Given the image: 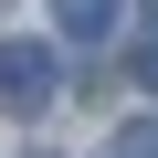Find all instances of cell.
Masks as SVG:
<instances>
[{
    "label": "cell",
    "instance_id": "cell-1",
    "mask_svg": "<svg viewBox=\"0 0 158 158\" xmlns=\"http://www.w3.org/2000/svg\"><path fill=\"white\" fill-rule=\"evenodd\" d=\"M53 95H63V53L32 42V32H11L0 42V116H42Z\"/></svg>",
    "mask_w": 158,
    "mask_h": 158
},
{
    "label": "cell",
    "instance_id": "cell-2",
    "mask_svg": "<svg viewBox=\"0 0 158 158\" xmlns=\"http://www.w3.org/2000/svg\"><path fill=\"white\" fill-rule=\"evenodd\" d=\"M116 11H127V0H53V21H63L74 42H106V32H116Z\"/></svg>",
    "mask_w": 158,
    "mask_h": 158
},
{
    "label": "cell",
    "instance_id": "cell-3",
    "mask_svg": "<svg viewBox=\"0 0 158 158\" xmlns=\"http://www.w3.org/2000/svg\"><path fill=\"white\" fill-rule=\"evenodd\" d=\"M106 158H158V116H137V127H116V148Z\"/></svg>",
    "mask_w": 158,
    "mask_h": 158
},
{
    "label": "cell",
    "instance_id": "cell-4",
    "mask_svg": "<svg viewBox=\"0 0 158 158\" xmlns=\"http://www.w3.org/2000/svg\"><path fill=\"white\" fill-rule=\"evenodd\" d=\"M137 85H158V32H148V42H137Z\"/></svg>",
    "mask_w": 158,
    "mask_h": 158
}]
</instances>
